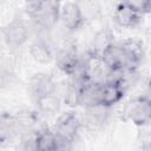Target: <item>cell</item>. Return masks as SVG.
Returning a JSON list of instances; mask_svg holds the SVG:
<instances>
[{
	"label": "cell",
	"mask_w": 151,
	"mask_h": 151,
	"mask_svg": "<svg viewBox=\"0 0 151 151\" xmlns=\"http://www.w3.org/2000/svg\"><path fill=\"white\" fill-rule=\"evenodd\" d=\"M60 0H27L31 17L44 28H50L59 20Z\"/></svg>",
	"instance_id": "cell-1"
},
{
	"label": "cell",
	"mask_w": 151,
	"mask_h": 151,
	"mask_svg": "<svg viewBox=\"0 0 151 151\" xmlns=\"http://www.w3.org/2000/svg\"><path fill=\"white\" fill-rule=\"evenodd\" d=\"M125 114L137 126H145L151 123V98L136 97L125 106Z\"/></svg>",
	"instance_id": "cell-2"
},
{
	"label": "cell",
	"mask_w": 151,
	"mask_h": 151,
	"mask_svg": "<svg viewBox=\"0 0 151 151\" xmlns=\"http://www.w3.org/2000/svg\"><path fill=\"white\" fill-rule=\"evenodd\" d=\"M101 59L104 61V64L107 66V68L112 72H122L124 70H129L132 71L129 57L125 52V48L122 45L114 44L112 42L103 53H101Z\"/></svg>",
	"instance_id": "cell-3"
},
{
	"label": "cell",
	"mask_w": 151,
	"mask_h": 151,
	"mask_svg": "<svg viewBox=\"0 0 151 151\" xmlns=\"http://www.w3.org/2000/svg\"><path fill=\"white\" fill-rule=\"evenodd\" d=\"M79 127H80V122L78 116L74 112L70 111L59 117V119L55 123L54 132L57 133V136L66 147V144H71L74 140L79 131Z\"/></svg>",
	"instance_id": "cell-4"
},
{
	"label": "cell",
	"mask_w": 151,
	"mask_h": 151,
	"mask_svg": "<svg viewBox=\"0 0 151 151\" xmlns=\"http://www.w3.org/2000/svg\"><path fill=\"white\" fill-rule=\"evenodd\" d=\"M124 97V86L122 80L111 79L100 84L98 105L104 107H111L119 103Z\"/></svg>",
	"instance_id": "cell-5"
},
{
	"label": "cell",
	"mask_w": 151,
	"mask_h": 151,
	"mask_svg": "<svg viewBox=\"0 0 151 151\" xmlns=\"http://www.w3.org/2000/svg\"><path fill=\"white\" fill-rule=\"evenodd\" d=\"M59 20L68 31H77L84 22V14L80 6L74 1H67L61 5Z\"/></svg>",
	"instance_id": "cell-6"
},
{
	"label": "cell",
	"mask_w": 151,
	"mask_h": 151,
	"mask_svg": "<svg viewBox=\"0 0 151 151\" xmlns=\"http://www.w3.org/2000/svg\"><path fill=\"white\" fill-rule=\"evenodd\" d=\"M27 38H28L27 27L19 19L12 20L4 28V40L8 46L19 47L26 42Z\"/></svg>",
	"instance_id": "cell-7"
},
{
	"label": "cell",
	"mask_w": 151,
	"mask_h": 151,
	"mask_svg": "<svg viewBox=\"0 0 151 151\" xmlns=\"http://www.w3.org/2000/svg\"><path fill=\"white\" fill-rule=\"evenodd\" d=\"M140 12H138L137 9H134L133 7H131L130 5H127L126 2H120L113 13V19L114 21L122 26V27H134L140 19Z\"/></svg>",
	"instance_id": "cell-8"
},
{
	"label": "cell",
	"mask_w": 151,
	"mask_h": 151,
	"mask_svg": "<svg viewBox=\"0 0 151 151\" xmlns=\"http://www.w3.org/2000/svg\"><path fill=\"white\" fill-rule=\"evenodd\" d=\"M34 146L37 150L42 151H55L60 149H65L64 143L59 139L54 131L42 130L35 133Z\"/></svg>",
	"instance_id": "cell-9"
},
{
	"label": "cell",
	"mask_w": 151,
	"mask_h": 151,
	"mask_svg": "<svg viewBox=\"0 0 151 151\" xmlns=\"http://www.w3.org/2000/svg\"><path fill=\"white\" fill-rule=\"evenodd\" d=\"M35 103H37L38 110L46 114L57 113L61 106V99L55 94V92H51V93H46L37 97Z\"/></svg>",
	"instance_id": "cell-10"
},
{
	"label": "cell",
	"mask_w": 151,
	"mask_h": 151,
	"mask_svg": "<svg viewBox=\"0 0 151 151\" xmlns=\"http://www.w3.org/2000/svg\"><path fill=\"white\" fill-rule=\"evenodd\" d=\"M58 67L67 74H74L77 68L79 67V59L74 51L64 50L57 57Z\"/></svg>",
	"instance_id": "cell-11"
},
{
	"label": "cell",
	"mask_w": 151,
	"mask_h": 151,
	"mask_svg": "<svg viewBox=\"0 0 151 151\" xmlns=\"http://www.w3.org/2000/svg\"><path fill=\"white\" fill-rule=\"evenodd\" d=\"M54 88L55 86L52 78L46 74L39 73L31 79V90H32V93L35 96V98L46 93L54 92Z\"/></svg>",
	"instance_id": "cell-12"
},
{
	"label": "cell",
	"mask_w": 151,
	"mask_h": 151,
	"mask_svg": "<svg viewBox=\"0 0 151 151\" xmlns=\"http://www.w3.org/2000/svg\"><path fill=\"white\" fill-rule=\"evenodd\" d=\"M29 53H31L32 58L39 64H48L53 59V53H52L50 46L41 40H37L31 44Z\"/></svg>",
	"instance_id": "cell-13"
},
{
	"label": "cell",
	"mask_w": 151,
	"mask_h": 151,
	"mask_svg": "<svg viewBox=\"0 0 151 151\" xmlns=\"http://www.w3.org/2000/svg\"><path fill=\"white\" fill-rule=\"evenodd\" d=\"M123 46L125 48V52L129 57L131 67L133 70L134 67H137L139 65V63L143 59V55H144L143 46L140 42H138L136 40H127V41L123 42Z\"/></svg>",
	"instance_id": "cell-14"
},
{
	"label": "cell",
	"mask_w": 151,
	"mask_h": 151,
	"mask_svg": "<svg viewBox=\"0 0 151 151\" xmlns=\"http://www.w3.org/2000/svg\"><path fill=\"white\" fill-rule=\"evenodd\" d=\"M112 37L109 33V31L104 29L97 33L92 41V53L94 55H101V53L112 44Z\"/></svg>",
	"instance_id": "cell-15"
},
{
	"label": "cell",
	"mask_w": 151,
	"mask_h": 151,
	"mask_svg": "<svg viewBox=\"0 0 151 151\" xmlns=\"http://www.w3.org/2000/svg\"><path fill=\"white\" fill-rule=\"evenodd\" d=\"M14 120L18 126H20L22 129H31L38 122V117L32 111L22 110V111H19L14 116Z\"/></svg>",
	"instance_id": "cell-16"
},
{
	"label": "cell",
	"mask_w": 151,
	"mask_h": 151,
	"mask_svg": "<svg viewBox=\"0 0 151 151\" xmlns=\"http://www.w3.org/2000/svg\"><path fill=\"white\" fill-rule=\"evenodd\" d=\"M123 1L126 2L127 5H130L131 7H133L134 9H137L140 13L146 12V0H123Z\"/></svg>",
	"instance_id": "cell-17"
},
{
	"label": "cell",
	"mask_w": 151,
	"mask_h": 151,
	"mask_svg": "<svg viewBox=\"0 0 151 151\" xmlns=\"http://www.w3.org/2000/svg\"><path fill=\"white\" fill-rule=\"evenodd\" d=\"M146 13H151V0H146Z\"/></svg>",
	"instance_id": "cell-18"
}]
</instances>
